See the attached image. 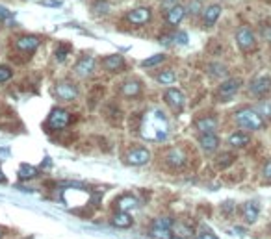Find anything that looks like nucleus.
I'll list each match as a JSON object with an SVG mask.
<instances>
[{
  "label": "nucleus",
  "instance_id": "nucleus-1",
  "mask_svg": "<svg viewBox=\"0 0 271 239\" xmlns=\"http://www.w3.org/2000/svg\"><path fill=\"white\" fill-rule=\"evenodd\" d=\"M141 134L149 141H164L167 137V119L160 110H152L141 124Z\"/></svg>",
  "mask_w": 271,
  "mask_h": 239
},
{
  "label": "nucleus",
  "instance_id": "nucleus-2",
  "mask_svg": "<svg viewBox=\"0 0 271 239\" xmlns=\"http://www.w3.org/2000/svg\"><path fill=\"white\" fill-rule=\"evenodd\" d=\"M234 119H236V123H238V126H242L244 130H262L264 128L266 121L260 117V113L255 110H251V108H242V110L236 111V115H234Z\"/></svg>",
  "mask_w": 271,
  "mask_h": 239
},
{
  "label": "nucleus",
  "instance_id": "nucleus-3",
  "mask_svg": "<svg viewBox=\"0 0 271 239\" xmlns=\"http://www.w3.org/2000/svg\"><path fill=\"white\" fill-rule=\"evenodd\" d=\"M236 43H238V46L244 52H249L255 48L257 39H255V33H253V30L249 26H240L238 30H236Z\"/></svg>",
  "mask_w": 271,
  "mask_h": 239
},
{
  "label": "nucleus",
  "instance_id": "nucleus-4",
  "mask_svg": "<svg viewBox=\"0 0 271 239\" xmlns=\"http://www.w3.org/2000/svg\"><path fill=\"white\" fill-rule=\"evenodd\" d=\"M69 121H71V115H69L65 110L54 108V110L50 111L48 119H46V124H48V128H52V130H63L67 124H69Z\"/></svg>",
  "mask_w": 271,
  "mask_h": 239
},
{
  "label": "nucleus",
  "instance_id": "nucleus-5",
  "mask_svg": "<svg viewBox=\"0 0 271 239\" xmlns=\"http://www.w3.org/2000/svg\"><path fill=\"white\" fill-rule=\"evenodd\" d=\"M270 91H271V78L268 76V74L257 76L251 84H249V93H251L253 97H262V95L270 93Z\"/></svg>",
  "mask_w": 271,
  "mask_h": 239
},
{
  "label": "nucleus",
  "instance_id": "nucleus-6",
  "mask_svg": "<svg viewBox=\"0 0 271 239\" xmlns=\"http://www.w3.org/2000/svg\"><path fill=\"white\" fill-rule=\"evenodd\" d=\"M238 89H240L238 78H229V80H225V82L218 87V97L221 98V100H231V98L238 93Z\"/></svg>",
  "mask_w": 271,
  "mask_h": 239
},
{
  "label": "nucleus",
  "instance_id": "nucleus-7",
  "mask_svg": "<svg viewBox=\"0 0 271 239\" xmlns=\"http://www.w3.org/2000/svg\"><path fill=\"white\" fill-rule=\"evenodd\" d=\"M56 97L60 98V100H65V102H71L74 98L78 97V87L73 84H69V82H61V84L56 85Z\"/></svg>",
  "mask_w": 271,
  "mask_h": 239
},
{
  "label": "nucleus",
  "instance_id": "nucleus-8",
  "mask_svg": "<svg viewBox=\"0 0 271 239\" xmlns=\"http://www.w3.org/2000/svg\"><path fill=\"white\" fill-rule=\"evenodd\" d=\"M164 98H166V102L169 108H173L175 111H179L184 108V102H186V98H184V93L180 89H167L166 93H164Z\"/></svg>",
  "mask_w": 271,
  "mask_h": 239
},
{
  "label": "nucleus",
  "instance_id": "nucleus-9",
  "mask_svg": "<svg viewBox=\"0 0 271 239\" xmlns=\"http://www.w3.org/2000/svg\"><path fill=\"white\" fill-rule=\"evenodd\" d=\"M149 160H151V152L143 147H136V149L128 150V154H126V162L130 165H145V163H149Z\"/></svg>",
  "mask_w": 271,
  "mask_h": 239
},
{
  "label": "nucleus",
  "instance_id": "nucleus-10",
  "mask_svg": "<svg viewBox=\"0 0 271 239\" xmlns=\"http://www.w3.org/2000/svg\"><path fill=\"white\" fill-rule=\"evenodd\" d=\"M258 215H260V206H258L257 201H247L242 206V217H244L245 223H249V225L257 223Z\"/></svg>",
  "mask_w": 271,
  "mask_h": 239
},
{
  "label": "nucleus",
  "instance_id": "nucleus-11",
  "mask_svg": "<svg viewBox=\"0 0 271 239\" xmlns=\"http://www.w3.org/2000/svg\"><path fill=\"white\" fill-rule=\"evenodd\" d=\"M126 19H128V22H132L136 26L147 24L151 20V9L149 7H136L126 15Z\"/></svg>",
  "mask_w": 271,
  "mask_h": 239
},
{
  "label": "nucleus",
  "instance_id": "nucleus-12",
  "mask_svg": "<svg viewBox=\"0 0 271 239\" xmlns=\"http://www.w3.org/2000/svg\"><path fill=\"white\" fill-rule=\"evenodd\" d=\"M102 67L110 72H119L125 69V59H123V56H119V54H112V56H106V58L102 59Z\"/></svg>",
  "mask_w": 271,
  "mask_h": 239
},
{
  "label": "nucleus",
  "instance_id": "nucleus-13",
  "mask_svg": "<svg viewBox=\"0 0 271 239\" xmlns=\"http://www.w3.org/2000/svg\"><path fill=\"white\" fill-rule=\"evenodd\" d=\"M95 71V59L93 58H82L78 61V63L74 65V72L78 74V76H82V78H87L91 72Z\"/></svg>",
  "mask_w": 271,
  "mask_h": 239
},
{
  "label": "nucleus",
  "instance_id": "nucleus-14",
  "mask_svg": "<svg viewBox=\"0 0 271 239\" xmlns=\"http://www.w3.org/2000/svg\"><path fill=\"white\" fill-rule=\"evenodd\" d=\"M39 37H35V35H22V37L17 39V43L15 46L22 52H28V50H35L37 46H39Z\"/></svg>",
  "mask_w": 271,
  "mask_h": 239
},
{
  "label": "nucleus",
  "instance_id": "nucleus-15",
  "mask_svg": "<svg viewBox=\"0 0 271 239\" xmlns=\"http://www.w3.org/2000/svg\"><path fill=\"white\" fill-rule=\"evenodd\" d=\"M121 95L126 98H136L141 95V84L138 80H126L123 87H121Z\"/></svg>",
  "mask_w": 271,
  "mask_h": 239
},
{
  "label": "nucleus",
  "instance_id": "nucleus-16",
  "mask_svg": "<svg viewBox=\"0 0 271 239\" xmlns=\"http://www.w3.org/2000/svg\"><path fill=\"white\" fill-rule=\"evenodd\" d=\"M219 15H221V6H219V4H212V6L206 7L205 13H203V20H205L206 28H210V26L216 24L219 19Z\"/></svg>",
  "mask_w": 271,
  "mask_h": 239
},
{
  "label": "nucleus",
  "instance_id": "nucleus-17",
  "mask_svg": "<svg viewBox=\"0 0 271 239\" xmlns=\"http://www.w3.org/2000/svg\"><path fill=\"white\" fill-rule=\"evenodd\" d=\"M199 143H201L203 150H206V152H214V150H218V147H219V137L216 136V134H201Z\"/></svg>",
  "mask_w": 271,
  "mask_h": 239
},
{
  "label": "nucleus",
  "instance_id": "nucleus-18",
  "mask_svg": "<svg viewBox=\"0 0 271 239\" xmlns=\"http://www.w3.org/2000/svg\"><path fill=\"white\" fill-rule=\"evenodd\" d=\"M166 162L169 163L171 167L179 169V167H182V165L186 163V154L180 149H171L166 154Z\"/></svg>",
  "mask_w": 271,
  "mask_h": 239
},
{
  "label": "nucleus",
  "instance_id": "nucleus-19",
  "mask_svg": "<svg viewBox=\"0 0 271 239\" xmlns=\"http://www.w3.org/2000/svg\"><path fill=\"white\" fill-rule=\"evenodd\" d=\"M249 141H251V137H249V134H247V132H244V130L234 132V134H231V136H229V145H231V147H234V149H242V147H245Z\"/></svg>",
  "mask_w": 271,
  "mask_h": 239
},
{
  "label": "nucleus",
  "instance_id": "nucleus-20",
  "mask_svg": "<svg viewBox=\"0 0 271 239\" xmlns=\"http://www.w3.org/2000/svg\"><path fill=\"white\" fill-rule=\"evenodd\" d=\"M132 215L130 214H126V212H119V214H115V217H113L112 221V225L115 228H121V230H126V228H130L132 227Z\"/></svg>",
  "mask_w": 271,
  "mask_h": 239
},
{
  "label": "nucleus",
  "instance_id": "nucleus-21",
  "mask_svg": "<svg viewBox=\"0 0 271 239\" xmlns=\"http://www.w3.org/2000/svg\"><path fill=\"white\" fill-rule=\"evenodd\" d=\"M195 126H197V130L201 134H214L216 128H218V121L212 119V117H206V119H199Z\"/></svg>",
  "mask_w": 271,
  "mask_h": 239
},
{
  "label": "nucleus",
  "instance_id": "nucleus-22",
  "mask_svg": "<svg viewBox=\"0 0 271 239\" xmlns=\"http://www.w3.org/2000/svg\"><path fill=\"white\" fill-rule=\"evenodd\" d=\"M184 15H186V9L182 6H179V4H177V6H173L171 9H167V15H166V19H167V22H169V24H179L180 20L184 19Z\"/></svg>",
  "mask_w": 271,
  "mask_h": 239
},
{
  "label": "nucleus",
  "instance_id": "nucleus-23",
  "mask_svg": "<svg viewBox=\"0 0 271 239\" xmlns=\"http://www.w3.org/2000/svg\"><path fill=\"white\" fill-rule=\"evenodd\" d=\"M138 199L134 197V195H125V197H121L119 201H117V208H119V212H132L134 208H138Z\"/></svg>",
  "mask_w": 271,
  "mask_h": 239
},
{
  "label": "nucleus",
  "instance_id": "nucleus-24",
  "mask_svg": "<svg viewBox=\"0 0 271 239\" xmlns=\"http://www.w3.org/2000/svg\"><path fill=\"white\" fill-rule=\"evenodd\" d=\"M173 234L177 236V238L180 239H190L193 236V228H190L188 225H184V223H180V221H177V223H173Z\"/></svg>",
  "mask_w": 271,
  "mask_h": 239
},
{
  "label": "nucleus",
  "instance_id": "nucleus-25",
  "mask_svg": "<svg viewBox=\"0 0 271 239\" xmlns=\"http://www.w3.org/2000/svg\"><path fill=\"white\" fill-rule=\"evenodd\" d=\"M151 238L154 239H175V234H173L171 228H158V227H151L149 230Z\"/></svg>",
  "mask_w": 271,
  "mask_h": 239
},
{
  "label": "nucleus",
  "instance_id": "nucleus-26",
  "mask_svg": "<svg viewBox=\"0 0 271 239\" xmlns=\"http://www.w3.org/2000/svg\"><path fill=\"white\" fill-rule=\"evenodd\" d=\"M17 175H19L20 180H30L33 176H37V169L33 167V165H20Z\"/></svg>",
  "mask_w": 271,
  "mask_h": 239
},
{
  "label": "nucleus",
  "instance_id": "nucleus-27",
  "mask_svg": "<svg viewBox=\"0 0 271 239\" xmlns=\"http://www.w3.org/2000/svg\"><path fill=\"white\" fill-rule=\"evenodd\" d=\"M208 74L214 78H225L227 76V67L221 63H210L208 67Z\"/></svg>",
  "mask_w": 271,
  "mask_h": 239
},
{
  "label": "nucleus",
  "instance_id": "nucleus-28",
  "mask_svg": "<svg viewBox=\"0 0 271 239\" xmlns=\"http://www.w3.org/2000/svg\"><path fill=\"white\" fill-rule=\"evenodd\" d=\"M156 80H158V84L162 85H171L173 82H177V74L173 71H164L156 76Z\"/></svg>",
  "mask_w": 271,
  "mask_h": 239
},
{
  "label": "nucleus",
  "instance_id": "nucleus-29",
  "mask_svg": "<svg viewBox=\"0 0 271 239\" xmlns=\"http://www.w3.org/2000/svg\"><path fill=\"white\" fill-rule=\"evenodd\" d=\"M166 61V54H154V56H151V58H147L145 61H143V67L145 69H151V67H156V65H162Z\"/></svg>",
  "mask_w": 271,
  "mask_h": 239
},
{
  "label": "nucleus",
  "instance_id": "nucleus-30",
  "mask_svg": "<svg viewBox=\"0 0 271 239\" xmlns=\"http://www.w3.org/2000/svg\"><path fill=\"white\" fill-rule=\"evenodd\" d=\"M257 110L264 121H271V102H260Z\"/></svg>",
  "mask_w": 271,
  "mask_h": 239
},
{
  "label": "nucleus",
  "instance_id": "nucleus-31",
  "mask_svg": "<svg viewBox=\"0 0 271 239\" xmlns=\"http://www.w3.org/2000/svg\"><path fill=\"white\" fill-rule=\"evenodd\" d=\"M173 223L175 221L171 217H158V219L152 221L151 227H158V228H173Z\"/></svg>",
  "mask_w": 271,
  "mask_h": 239
},
{
  "label": "nucleus",
  "instance_id": "nucleus-32",
  "mask_svg": "<svg viewBox=\"0 0 271 239\" xmlns=\"http://www.w3.org/2000/svg\"><path fill=\"white\" fill-rule=\"evenodd\" d=\"M201 7H203V0H192L190 2V7H188V13L190 15H197L201 11Z\"/></svg>",
  "mask_w": 271,
  "mask_h": 239
},
{
  "label": "nucleus",
  "instance_id": "nucleus-33",
  "mask_svg": "<svg viewBox=\"0 0 271 239\" xmlns=\"http://www.w3.org/2000/svg\"><path fill=\"white\" fill-rule=\"evenodd\" d=\"M11 74H13V72H11V69H9V67H6V65H2V67H0V84L7 82V80L11 78Z\"/></svg>",
  "mask_w": 271,
  "mask_h": 239
},
{
  "label": "nucleus",
  "instance_id": "nucleus-34",
  "mask_svg": "<svg viewBox=\"0 0 271 239\" xmlns=\"http://www.w3.org/2000/svg\"><path fill=\"white\" fill-rule=\"evenodd\" d=\"M173 43H179V45H186V43H188V35H186V32L173 33Z\"/></svg>",
  "mask_w": 271,
  "mask_h": 239
},
{
  "label": "nucleus",
  "instance_id": "nucleus-35",
  "mask_svg": "<svg viewBox=\"0 0 271 239\" xmlns=\"http://www.w3.org/2000/svg\"><path fill=\"white\" fill-rule=\"evenodd\" d=\"M232 160H234V156H229V152H223V156L218 160V165L219 167H227L229 163H232Z\"/></svg>",
  "mask_w": 271,
  "mask_h": 239
},
{
  "label": "nucleus",
  "instance_id": "nucleus-36",
  "mask_svg": "<svg viewBox=\"0 0 271 239\" xmlns=\"http://www.w3.org/2000/svg\"><path fill=\"white\" fill-rule=\"evenodd\" d=\"M41 6H46V7H60L61 2H60V0H43V2H41Z\"/></svg>",
  "mask_w": 271,
  "mask_h": 239
},
{
  "label": "nucleus",
  "instance_id": "nucleus-37",
  "mask_svg": "<svg viewBox=\"0 0 271 239\" xmlns=\"http://www.w3.org/2000/svg\"><path fill=\"white\" fill-rule=\"evenodd\" d=\"M9 19H11V13L7 11L6 7L0 6V20H9Z\"/></svg>",
  "mask_w": 271,
  "mask_h": 239
},
{
  "label": "nucleus",
  "instance_id": "nucleus-38",
  "mask_svg": "<svg viewBox=\"0 0 271 239\" xmlns=\"http://www.w3.org/2000/svg\"><path fill=\"white\" fill-rule=\"evenodd\" d=\"M262 173H264V178L266 180H271V162H268L262 169Z\"/></svg>",
  "mask_w": 271,
  "mask_h": 239
},
{
  "label": "nucleus",
  "instance_id": "nucleus-39",
  "mask_svg": "<svg viewBox=\"0 0 271 239\" xmlns=\"http://www.w3.org/2000/svg\"><path fill=\"white\" fill-rule=\"evenodd\" d=\"M193 239H218V236H214L212 232H203V234H199L197 238H193Z\"/></svg>",
  "mask_w": 271,
  "mask_h": 239
},
{
  "label": "nucleus",
  "instance_id": "nucleus-40",
  "mask_svg": "<svg viewBox=\"0 0 271 239\" xmlns=\"http://www.w3.org/2000/svg\"><path fill=\"white\" fill-rule=\"evenodd\" d=\"M95 11L97 13H108V4H106V2H99L97 7H95Z\"/></svg>",
  "mask_w": 271,
  "mask_h": 239
},
{
  "label": "nucleus",
  "instance_id": "nucleus-41",
  "mask_svg": "<svg viewBox=\"0 0 271 239\" xmlns=\"http://www.w3.org/2000/svg\"><path fill=\"white\" fill-rule=\"evenodd\" d=\"M177 2H179V0H162V4H164L167 9H171L173 6H177Z\"/></svg>",
  "mask_w": 271,
  "mask_h": 239
},
{
  "label": "nucleus",
  "instance_id": "nucleus-42",
  "mask_svg": "<svg viewBox=\"0 0 271 239\" xmlns=\"http://www.w3.org/2000/svg\"><path fill=\"white\" fill-rule=\"evenodd\" d=\"M160 43H164V45H171L173 43V35H164V37H160Z\"/></svg>",
  "mask_w": 271,
  "mask_h": 239
},
{
  "label": "nucleus",
  "instance_id": "nucleus-43",
  "mask_svg": "<svg viewBox=\"0 0 271 239\" xmlns=\"http://www.w3.org/2000/svg\"><path fill=\"white\" fill-rule=\"evenodd\" d=\"M65 52H67V50H63V48H60V50L56 52V58L60 59V61H63V59H65Z\"/></svg>",
  "mask_w": 271,
  "mask_h": 239
},
{
  "label": "nucleus",
  "instance_id": "nucleus-44",
  "mask_svg": "<svg viewBox=\"0 0 271 239\" xmlns=\"http://www.w3.org/2000/svg\"><path fill=\"white\" fill-rule=\"evenodd\" d=\"M0 182H6V176H4V173H2V169H0Z\"/></svg>",
  "mask_w": 271,
  "mask_h": 239
},
{
  "label": "nucleus",
  "instance_id": "nucleus-45",
  "mask_svg": "<svg viewBox=\"0 0 271 239\" xmlns=\"http://www.w3.org/2000/svg\"><path fill=\"white\" fill-rule=\"evenodd\" d=\"M2 236H4V230H2V227H0V239H2Z\"/></svg>",
  "mask_w": 271,
  "mask_h": 239
},
{
  "label": "nucleus",
  "instance_id": "nucleus-46",
  "mask_svg": "<svg viewBox=\"0 0 271 239\" xmlns=\"http://www.w3.org/2000/svg\"><path fill=\"white\" fill-rule=\"evenodd\" d=\"M268 39H270V43H271V32H270V33H268Z\"/></svg>",
  "mask_w": 271,
  "mask_h": 239
}]
</instances>
